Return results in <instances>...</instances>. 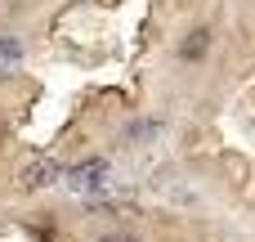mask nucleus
Returning <instances> with one entry per match:
<instances>
[{
    "mask_svg": "<svg viewBox=\"0 0 255 242\" xmlns=\"http://www.w3.org/2000/svg\"><path fill=\"white\" fill-rule=\"evenodd\" d=\"M67 171H63V162L54 157V153H40V157H31L27 166H22V175H18V184L27 189V193H40V189H49L54 180H63Z\"/></svg>",
    "mask_w": 255,
    "mask_h": 242,
    "instance_id": "obj_1",
    "label": "nucleus"
},
{
    "mask_svg": "<svg viewBox=\"0 0 255 242\" xmlns=\"http://www.w3.org/2000/svg\"><path fill=\"white\" fill-rule=\"evenodd\" d=\"M76 193H99L103 184H108V162L103 157H90V162H76L67 175H63Z\"/></svg>",
    "mask_w": 255,
    "mask_h": 242,
    "instance_id": "obj_2",
    "label": "nucleus"
},
{
    "mask_svg": "<svg viewBox=\"0 0 255 242\" xmlns=\"http://www.w3.org/2000/svg\"><path fill=\"white\" fill-rule=\"evenodd\" d=\"M22 54H27V49H22L18 36H0V81L13 76V72L22 67Z\"/></svg>",
    "mask_w": 255,
    "mask_h": 242,
    "instance_id": "obj_3",
    "label": "nucleus"
},
{
    "mask_svg": "<svg viewBox=\"0 0 255 242\" xmlns=\"http://www.w3.org/2000/svg\"><path fill=\"white\" fill-rule=\"evenodd\" d=\"M206 49H211V31H206V27H197V31H188V36H184V45H179V58H184V63H197Z\"/></svg>",
    "mask_w": 255,
    "mask_h": 242,
    "instance_id": "obj_4",
    "label": "nucleus"
},
{
    "mask_svg": "<svg viewBox=\"0 0 255 242\" xmlns=\"http://www.w3.org/2000/svg\"><path fill=\"white\" fill-rule=\"evenodd\" d=\"M99 242H134V238H126V234H108V238H99Z\"/></svg>",
    "mask_w": 255,
    "mask_h": 242,
    "instance_id": "obj_5",
    "label": "nucleus"
},
{
    "mask_svg": "<svg viewBox=\"0 0 255 242\" xmlns=\"http://www.w3.org/2000/svg\"><path fill=\"white\" fill-rule=\"evenodd\" d=\"M0 144H4V126H0Z\"/></svg>",
    "mask_w": 255,
    "mask_h": 242,
    "instance_id": "obj_6",
    "label": "nucleus"
}]
</instances>
